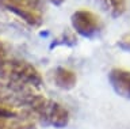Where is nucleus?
<instances>
[{
    "mask_svg": "<svg viewBox=\"0 0 130 129\" xmlns=\"http://www.w3.org/2000/svg\"><path fill=\"white\" fill-rule=\"evenodd\" d=\"M30 113L34 121L37 120L43 126H53L56 129L65 128L71 120L69 111L65 106L39 94L30 106Z\"/></svg>",
    "mask_w": 130,
    "mask_h": 129,
    "instance_id": "nucleus-1",
    "label": "nucleus"
},
{
    "mask_svg": "<svg viewBox=\"0 0 130 129\" xmlns=\"http://www.w3.org/2000/svg\"><path fill=\"white\" fill-rule=\"evenodd\" d=\"M0 78L8 83H15L31 88L42 86V76L38 69L22 60H4L0 64Z\"/></svg>",
    "mask_w": 130,
    "mask_h": 129,
    "instance_id": "nucleus-2",
    "label": "nucleus"
},
{
    "mask_svg": "<svg viewBox=\"0 0 130 129\" xmlns=\"http://www.w3.org/2000/svg\"><path fill=\"white\" fill-rule=\"evenodd\" d=\"M6 10L18 15L27 25L38 27L42 25V10L45 0H0Z\"/></svg>",
    "mask_w": 130,
    "mask_h": 129,
    "instance_id": "nucleus-3",
    "label": "nucleus"
},
{
    "mask_svg": "<svg viewBox=\"0 0 130 129\" xmlns=\"http://www.w3.org/2000/svg\"><path fill=\"white\" fill-rule=\"evenodd\" d=\"M71 23L75 33L84 38H93L99 34L102 23L98 15L88 10H77L72 14Z\"/></svg>",
    "mask_w": 130,
    "mask_h": 129,
    "instance_id": "nucleus-4",
    "label": "nucleus"
},
{
    "mask_svg": "<svg viewBox=\"0 0 130 129\" xmlns=\"http://www.w3.org/2000/svg\"><path fill=\"white\" fill-rule=\"evenodd\" d=\"M108 82L117 95L130 101V71L123 68H112L108 72Z\"/></svg>",
    "mask_w": 130,
    "mask_h": 129,
    "instance_id": "nucleus-5",
    "label": "nucleus"
},
{
    "mask_svg": "<svg viewBox=\"0 0 130 129\" xmlns=\"http://www.w3.org/2000/svg\"><path fill=\"white\" fill-rule=\"evenodd\" d=\"M52 78H53V82L58 88L61 90H72L73 87L76 86L77 83V76L73 71L68 69V68H64V67H57L53 69L52 72Z\"/></svg>",
    "mask_w": 130,
    "mask_h": 129,
    "instance_id": "nucleus-6",
    "label": "nucleus"
},
{
    "mask_svg": "<svg viewBox=\"0 0 130 129\" xmlns=\"http://www.w3.org/2000/svg\"><path fill=\"white\" fill-rule=\"evenodd\" d=\"M0 129H37V125L34 118L31 117L0 118Z\"/></svg>",
    "mask_w": 130,
    "mask_h": 129,
    "instance_id": "nucleus-7",
    "label": "nucleus"
},
{
    "mask_svg": "<svg viewBox=\"0 0 130 129\" xmlns=\"http://www.w3.org/2000/svg\"><path fill=\"white\" fill-rule=\"evenodd\" d=\"M76 35L72 33V31L69 30H65L61 35H58L54 41L52 42L50 45V49H53V48H57V46H61V45H65V46H73L76 45Z\"/></svg>",
    "mask_w": 130,
    "mask_h": 129,
    "instance_id": "nucleus-8",
    "label": "nucleus"
},
{
    "mask_svg": "<svg viewBox=\"0 0 130 129\" xmlns=\"http://www.w3.org/2000/svg\"><path fill=\"white\" fill-rule=\"evenodd\" d=\"M107 4L110 6V10H111L112 17H121L122 14L125 12L126 10V4H125V0H106Z\"/></svg>",
    "mask_w": 130,
    "mask_h": 129,
    "instance_id": "nucleus-9",
    "label": "nucleus"
},
{
    "mask_svg": "<svg viewBox=\"0 0 130 129\" xmlns=\"http://www.w3.org/2000/svg\"><path fill=\"white\" fill-rule=\"evenodd\" d=\"M117 46L119 48V49L130 53V33H126V34L122 35V37L117 41Z\"/></svg>",
    "mask_w": 130,
    "mask_h": 129,
    "instance_id": "nucleus-10",
    "label": "nucleus"
},
{
    "mask_svg": "<svg viewBox=\"0 0 130 129\" xmlns=\"http://www.w3.org/2000/svg\"><path fill=\"white\" fill-rule=\"evenodd\" d=\"M4 60H6V48L2 42H0V64H2Z\"/></svg>",
    "mask_w": 130,
    "mask_h": 129,
    "instance_id": "nucleus-11",
    "label": "nucleus"
},
{
    "mask_svg": "<svg viewBox=\"0 0 130 129\" xmlns=\"http://www.w3.org/2000/svg\"><path fill=\"white\" fill-rule=\"evenodd\" d=\"M50 2L53 3V4H56V6H60V4H62L65 0H50Z\"/></svg>",
    "mask_w": 130,
    "mask_h": 129,
    "instance_id": "nucleus-12",
    "label": "nucleus"
}]
</instances>
